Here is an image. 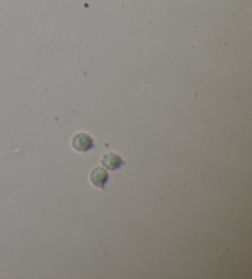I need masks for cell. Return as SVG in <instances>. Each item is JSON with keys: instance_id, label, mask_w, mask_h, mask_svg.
Here are the masks:
<instances>
[{"instance_id": "obj_1", "label": "cell", "mask_w": 252, "mask_h": 279, "mask_svg": "<svg viewBox=\"0 0 252 279\" xmlns=\"http://www.w3.org/2000/svg\"><path fill=\"white\" fill-rule=\"evenodd\" d=\"M73 148L79 151H88L94 148V140L87 133H79L73 138Z\"/></svg>"}, {"instance_id": "obj_2", "label": "cell", "mask_w": 252, "mask_h": 279, "mask_svg": "<svg viewBox=\"0 0 252 279\" xmlns=\"http://www.w3.org/2000/svg\"><path fill=\"white\" fill-rule=\"evenodd\" d=\"M90 179L93 182V184H95L96 187L100 189H105V184H106L107 179H109V175H107L106 171L101 167H95L90 173Z\"/></svg>"}, {"instance_id": "obj_3", "label": "cell", "mask_w": 252, "mask_h": 279, "mask_svg": "<svg viewBox=\"0 0 252 279\" xmlns=\"http://www.w3.org/2000/svg\"><path fill=\"white\" fill-rule=\"evenodd\" d=\"M101 164L109 170H116V168H120L123 165V160L117 154L109 153L101 157Z\"/></svg>"}]
</instances>
